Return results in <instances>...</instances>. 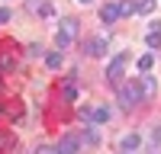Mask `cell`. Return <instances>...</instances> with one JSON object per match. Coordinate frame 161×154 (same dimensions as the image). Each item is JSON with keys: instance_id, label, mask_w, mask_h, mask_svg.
I'll use <instances>...</instances> for the list:
<instances>
[{"instance_id": "6da1fadb", "label": "cell", "mask_w": 161, "mask_h": 154, "mask_svg": "<svg viewBox=\"0 0 161 154\" xmlns=\"http://www.w3.org/2000/svg\"><path fill=\"white\" fill-rule=\"evenodd\" d=\"M116 90H119V106H123V109H132L136 103H142V87H139V80L119 84Z\"/></svg>"}, {"instance_id": "7a4b0ae2", "label": "cell", "mask_w": 161, "mask_h": 154, "mask_svg": "<svg viewBox=\"0 0 161 154\" xmlns=\"http://www.w3.org/2000/svg\"><path fill=\"white\" fill-rule=\"evenodd\" d=\"M74 38H77V19H61V29H58V35H55L58 48H61V51H64V48H71V45H74Z\"/></svg>"}, {"instance_id": "3957f363", "label": "cell", "mask_w": 161, "mask_h": 154, "mask_svg": "<svg viewBox=\"0 0 161 154\" xmlns=\"http://www.w3.org/2000/svg\"><path fill=\"white\" fill-rule=\"evenodd\" d=\"M126 61H129V55H126V51H119V55H116V61L110 64V68H106V84H110V87H119V84H123Z\"/></svg>"}, {"instance_id": "277c9868", "label": "cell", "mask_w": 161, "mask_h": 154, "mask_svg": "<svg viewBox=\"0 0 161 154\" xmlns=\"http://www.w3.org/2000/svg\"><path fill=\"white\" fill-rule=\"evenodd\" d=\"M84 55H90V58L106 55V35H93V38H87V42H84Z\"/></svg>"}, {"instance_id": "5b68a950", "label": "cell", "mask_w": 161, "mask_h": 154, "mask_svg": "<svg viewBox=\"0 0 161 154\" xmlns=\"http://www.w3.org/2000/svg\"><path fill=\"white\" fill-rule=\"evenodd\" d=\"M77 151H80V138L77 135H64L58 141V148H55V154H77Z\"/></svg>"}, {"instance_id": "8992f818", "label": "cell", "mask_w": 161, "mask_h": 154, "mask_svg": "<svg viewBox=\"0 0 161 154\" xmlns=\"http://www.w3.org/2000/svg\"><path fill=\"white\" fill-rule=\"evenodd\" d=\"M139 87H142V100H152V96L158 93V84H155V77H152V74H145L142 80H139Z\"/></svg>"}, {"instance_id": "52a82bcc", "label": "cell", "mask_w": 161, "mask_h": 154, "mask_svg": "<svg viewBox=\"0 0 161 154\" xmlns=\"http://www.w3.org/2000/svg\"><path fill=\"white\" fill-rule=\"evenodd\" d=\"M100 19H103L106 26H110V23H116V19H119V3H106V7L100 10Z\"/></svg>"}, {"instance_id": "ba28073f", "label": "cell", "mask_w": 161, "mask_h": 154, "mask_svg": "<svg viewBox=\"0 0 161 154\" xmlns=\"http://www.w3.org/2000/svg\"><path fill=\"white\" fill-rule=\"evenodd\" d=\"M139 145H142V135H126V138H123V151H126V154H136Z\"/></svg>"}, {"instance_id": "9c48e42d", "label": "cell", "mask_w": 161, "mask_h": 154, "mask_svg": "<svg viewBox=\"0 0 161 154\" xmlns=\"http://www.w3.org/2000/svg\"><path fill=\"white\" fill-rule=\"evenodd\" d=\"M106 119H110V109L100 106V109H90V119H87V122H90V125H103Z\"/></svg>"}, {"instance_id": "30bf717a", "label": "cell", "mask_w": 161, "mask_h": 154, "mask_svg": "<svg viewBox=\"0 0 161 154\" xmlns=\"http://www.w3.org/2000/svg\"><path fill=\"white\" fill-rule=\"evenodd\" d=\"M97 141H100V135H97V128H93V125L80 135V145H97Z\"/></svg>"}, {"instance_id": "8fae6325", "label": "cell", "mask_w": 161, "mask_h": 154, "mask_svg": "<svg viewBox=\"0 0 161 154\" xmlns=\"http://www.w3.org/2000/svg\"><path fill=\"white\" fill-rule=\"evenodd\" d=\"M152 10H155V0H139L136 3V13H142V16H148Z\"/></svg>"}, {"instance_id": "7c38bea8", "label": "cell", "mask_w": 161, "mask_h": 154, "mask_svg": "<svg viewBox=\"0 0 161 154\" xmlns=\"http://www.w3.org/2000/svg\"><path fill=\"white\" fill-rule=\"evenodd\" d=\"M45 64H48L52 71H55V68H61V51H52V55H45Z\"/></svg>"}, {"instance_id": "4fadbf2b", "label": "cell", "mask_w": 161, "mask_h": 154, "mask_svg": "<svg viewBox=\"0 0 161 154\" xmlns=\"http://www.w3.org/2000/svg\"><path fill=\"white\" fill-rule=\"evenodd\" d=\"M152 64H155V58H152V55H142V58H139V71L148 74V71H152Z\"/></svg>"}, {"instance_id": "5bb4252c", "label": "cell", "mask_w": 161, "mask_h": 154, "mask_svg": "<svg viewBox=\"0 0 161 154\" xmlns=\"http://www.w3.org/2000/svg\"><path fill=\"white\" fill-rule=\"evenodd\" d=\"M129 13H136V3H132V0H123V3H119V16H129Z\"/></svg>"}, {"instance_id": "9a60e30c", "label": "cell", "mask_w": 161, "mask_h": 154, "mask_svg": "<svg viewBox=\"0 0 161 154\" xmlns=\"http://www.w3.org/2000/svg\"><path fill=\"white\" fill-rule=\"evenodd\" d=\"M145 45H148V48H158V45H161V32H148Z\"/></svg>"}, {"instance_id": "2e32d148", "label": "cell", "mask_w": 161, "mask_h": 154, "mask_svg": "<svg viewBox=\"0 0 161 154\" xmlns=\"http://www.w3.org/2000/svg\"><path fill=\"white\" fill-rule=\"evenodd\" d=\"M0 23H10V10L7 7H0Z\"/></svg>"}, {"instance_id": "e0dca14e", "label": "cell", "mask_w": 161, "mask_h": 154, "mask_svg": "<svg viewBox=\"0 0 161 154\" xmlns=\"http://www.w3.org/2000/svg\"><path fill=\"white\" fill-rule=\"evenodd\" d=\"M152 138H155V145H161V125H155V132H152Z\"/></svg>"}, {"instance_id": "ac0fdd59", "label": "cell", "mask_w": 161, "mask_h": 154, "mask_svg": "<svg viewBox=\"0 0 161 154\" xmlns=\"http://www.w3.org/2000/svg\"><path fill=\"white\" fill-rule=\"evenodd\" d=\"M36 154H55L52 148H36Z\"/></svg>"}, {"instance_id": "d6986e66", "label": "cell", "mask_w": 161, "mask_h": 154, "mask_svg": "<svg viewBox=\"0 0 161 154\" xmlns=\"http://www.w3.org/2000/svg\"><path fill=\"white\" fill-rule=\"evenodd\" d=\"M80 3H93V0H80Z\"/></svg>"}, {"instance_id": "ffe728a7", "label": "cell", "mask_w": 161, "mask_h": 154, "mask_svg": "<svg viewBox=\"0 0 161 154\" xmlns=\"http://www.w3.org/2000/svg\"><path fill=\"white\" fill-rule=\"evenodd\" d=\"M0 112H3V106H0Z\"/></svg>"}]
</instances>
